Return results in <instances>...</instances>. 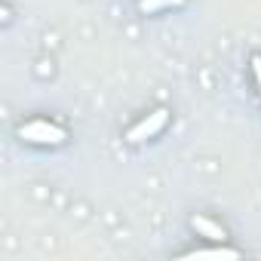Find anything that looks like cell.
<instances>
[{
    "label": "cell",
    "mask_w": 261,
    "mask_h": 261,
    "mask_svg": "<svg viewBox=\"0 0 261 261\" xmlns=\"http://www.w3.org/2000/svg\"><path fill=\"white\" fill-rule=\"evenodd\" d=\"M19 139L28 142V145H40V148H59V145L68 142V133L53 120L34 117V120H25L19 126Z\"/></svg>",
    "instance_id": "obj_1"
},
{
    "label": "cell",
    "mask_w": 261,
    "mask_h": 261,
    "mask_svg": "<svg viewBox=\"0 0 261 261\" xmlns=\"http://www.w3.org/2000/svg\"><path fill=\"white\" fill-rule=\"evenodd\" d=\"M169 123V111L166 108H157V111H151L148 117H142L133 129L126 133V142L129 145H142V142H148V139H157L160 133H163V126Z\"/></svg>",
    "instance_id": "obj_2"
},
{
    "label": "cell",
    "mask_w": 261,
    "mask_h": 261,
    "mask_svg": "<svg viewBox=\"0 0 261 261\" xmlns=\"http://www.w3.org/2000/svg\"><path fill=\"white\" fill-rule=\"evenodd\" d=\"M191 227H194L203 240H212V243H224V237H227V230H224L218 221L206 218V215H194V218H191Z\"/></svg>",
    "instance_id": "obj_3"
},
{
    "label": "cell",
    "mask_w": 261,
    "mask_h": 261,
    "mask_svg": "<svg viewBox=\"0 0 261 261\" xmlns=\"http://www.w3.org/2000/svg\"><path fill=\"white\" fill-rule=\"evenodd\" d=\"M181 258H240L237 249H227V246H212V249H194V252H185Z\"/></svg>",
    "instance_id": "obj_4"
},
{
    "label": "cell",
    "mask_w": 261,
    "mask_h": 261,
    "mask_svg": "<svg viewBox=\"0 0 261 261\" xmlns=\"http://www.w3.org/2000/svg\"><path fill=\"white\" fill-rule=\"evenodd\" d=\"M185 0H142L139 10L142 13H163V10H172V7H181Z\"/></svg>",
    "instance_id": "obj_5"
},
{
    "label": "cell",
    "mask_w": 261,
    "mask_h": 261,
    "mask_svg": "<svg viewBox=\"0 0 261 261\" xmlns=\"http://www.w3.org/2000/svg\"><path fill=\"white\" fill-rule=\"evenodd\" d=\"M252 74H255V83H258V92H261V56L252 59Z\"/></svg>",
    "instance_id": "obj_6"
}]
</instances>
